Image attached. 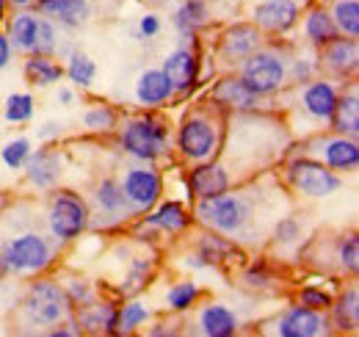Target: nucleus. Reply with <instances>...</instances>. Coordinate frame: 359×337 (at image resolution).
Returning <instances> with one entry per match:
<instances>
[{
	"label": "nucleus",
	"mask_w": 359,
	"mask_h": 337,
	"mask_svg": "<svg viewBox=\"0 0 359 337\" xmlns=\"http://www.w3.org/2000/svg\"><path fill=\"white\" fill-rule=\"evenodd\" d=\"M116 180H119V188H122L133 216H144L163 199V174L158 171V164L133 161L122 168V174Z\"/></svg>",
	"instance_id": "nucleus-13"
},
{
	"label": "nucleus",
	"mask_w": 359,
	"mask_h": 337,
	"mask_svg": "<svg viewBox=\"0 0 359 337\" xmlns=\"http://www.w3.org/2000/svg\"><path fill=\"white\" fill-rule=\"evenodd\" d=\"M320 75L318 70V50L315 47H307L302 42L299 47L290 44V64H287V81L290 86H299V84H307Z\"/></svg>",
	"instance_id": "nucleus-36"
},
{
	"label": "nucleus",
	"mask_w": 359,
	"mask_h": 337,
	"mask_svg": "<svg viewBox=\"0 0 359 337\" xmlns=\"http://www.w3.org/2000/svg\"><path fill=\"white\" fill-rule=\"evenodd\" d=\"M299 152L310 155L315 161H320L323 166H329L337 174H357L359 168V138L351 136H340L334 130H318L310 133L299 141Z\"/></svg>",
	"instance_id": "nucleus-11"
},
{
	"label": "nucleus",
	"mask_w": 359,
	"mask_h": 337,
	"mask_svg": "<svg viewBox=\"0 0 359 337\" xmlns=\"http://www.w3.org/2000/svg\"><path fill=\"white\" fill-rule=\"evenodd\" d=\"M226 136V114L210 105L208 100L199 105H191L180 125L175 127V155L180 164L194 166L205 161H216L222 155Z\"/></svg>",
	"instance_id": "nucleus-3"
},
{
	"label": "nucleus",
	"mask_w": 359,
	"mask_h": 337,
	"mask_svg": "<svg viewBox=\"0 0 359 337\" xmlns=\"http://www.w3.org/2000/svg\"><path fill=\"white\" fill-rule=\"evenodd\" d=\"M235 185L232 171L224 166V161H205V164H194L185 171V191H188V202L194 199H210L216 194H224L226 188Z\"/></svg>",
	"instance_id": "nucleus-21"
},
{
	"label": "nucleus",
	"mask_w": 359,
	"mask_h": 337,
	"mask_svg": "<svg viewBox=\"0 0 359 337\" xmlns=\"http://www.w3.org/2000/svg\"><path fill=\"white\" fill-rule=\"evenodd\" d=\"M213 22V8L208 0H177L172 8V28L180 42L196 44L199 34Z\"/></svg>",
	"instance_id": "nucleus-26"
},
{
	"label": "nucleus",
	"mask_w": 359,
	"mask_h": 337,
	"mask_svg": "<svg viewBox=\"0 0 359 337\" xmlns=\"http://www.w3.org/2000/svg\"><path fill=\"white\" fill-rule=\"evenodd\" d=\"M318 70H320V75H326V78H332V81H337V84L357 81L359 39L334 37L332 42L318 47Z\"/></svg>",
	"instance_id": "nucleus-18"
},
{
	"label": "nucleus",
	"mask_w": 359,
	"mask_h": 337,
	"mask_svg": "<svg viewBox=\"0 0 359 337\" xmlns=\"http://www.w3.org/2000/svg\"><path fill=\"white\" fill-rule=\"evenodd\" d=\"M329 130H334V133H340V136L359 138V86H357V81H348V84L340 86L337 105H334V114H332V125H329Z\"/></svg>",
	"instance_id": "nucleus-32"
},
{
	"label": "nucleus",
	"mask_w": 359,
	"mask_h": 337,
	"mask_svg": "<svg viewBox=\"0 0 359 337\" xmlns=\"http://www.w3.org/2000/svg\"><path fill=\"white\" fill-rule=\"evenodd\" d=\"M22 78L34 88H50V86L61 84L64 78V64L58 61V55H42V53H31L22 61Z\"/></svg>",
	"instance_id": "nucleus-33"
},
{
	"label": "nucleus",
	"mask_w": 359,
	"mask_h": 337,
	"mask_svg": "<svg viewBox=\"0 0 359 337\" xmlns=\"http://www.w3.org/2000/svg\"><path fill=\"white\" fill-rule=\"evenodd\" d=\"M334 271L340 277H357L359 271V235L351 232H340L334 241H332V260L326 265V271Z\"/></svg>",
	"instance_id": "nucleus-34"
},
{
	"label": "nucleus",
	"mask_w": 359,
	"mask_h": 337,
	"mask_svg": "<svg viewBox=\"0 0 359 337\" xmlns=\"http://www.w3.org/2000/svg\"><path fill=\"white\" fill-rule=\"evenodd\" d=\"M155 318L152 307L141 298V296H130V298H119V335H135L144 332V326Z\"/></svg>",
	"instance_id": "nucleus-35"
},
{
	"label": "nucleus",
	"mask_w": 359,
	"mask_h": 337,
	"mask_svg": "<svg viewBox=\"0 0 359 337\" xmlns=\"http://www.w3.org/2000/svg\"><path fill=\"white\" fill-rule=\"evenodd\" d=\"M340 86L337 81L326 78V75H318L307 84L299 86H287L279 97L290 114V133L299 125L310 127V133H318V130H329L332 125V114H334V105H337V94H340Z\"/></svg>",
	"instance_id": "nucleus-6"
},
{
	"label": "nucleus",
	"mask_w": 359,
	"mask_h": 337,
	"mask_svg": "<svg viewBox=\"0 0 359 337\" xmlns=\"http://www.w3.org/2000/svg\"><path fill=\"white\" fill-rule=\"evenodd\" d=\"M119 150L130 161H144V164H158L172 155L175 150V130L169 119L161 111H138L119 117V125L114 130Z\"/></svg>",
	"instance_id": "nucleus-5"
},
{
	"label": "nucleus",
	"mask_w": 359,
	"mask_h": 337,
	"mask_svg": "<svg viewBox=\"0 0 359 337\" xmlns=\"http://www.w3.org/2000/svg\"><path fill=\"white\" fill-rule=\"evenodd\" d=\"M194 252L205 260L208 268H222V265L235 263L238 257H243V246H238L232 238H226L222 232H213V230L202 227V235L196 238V249Z\"/></svg>",
	"instance_id": "nucleus-30"
},
{
	"label": "nucleus",
	"mask_w": 359,
	"mask_h": 337,
	"mask_svg": "<svg viewBox=\"0 0 359 337\" xmlns=\"http://www.w3.org/2000/svg\"><path fill=\"white\" fill-rule=\"evenodd\" d=\"M326 315H329L332 332H340V335H357L359 332V285L357 282L346 285L340 293L332 298Z\"/></svg>",
	"instance_id": "nucleus-29"
},
{
	"label": "nucleus",
	"mask_w": 359,
	"mask_h": 337,
	"mask_svg": "<svg viewBox=\"0 0 359 337\" xmlns=\"http://www.w3.org/2000/svg\"><path fill=\"white\" fill-rule=\"evenodd\" d=\"M61 246L39 230L34 211L25 205L0 216V279H34L47 274Z\"/></svg>",
	"instance_id": "nucleus-2"
},
{
	"label": "nucleus",
	"mask_w": 359,
	"mask_h": 337,
	"mask_svg": "<svg viewBox=\"0 0 359 337\" xmlns=\"http://www.w3.org/2000/svg\"><path fill=\"white\" fill-rule=\"evenodd\" d=\"M194 315V332L202 337H235L243 329V318L224 301H199Z\"/></svg>",
	"instance_id": "nucleus-22"
},
{
	"label": "nucleus",
	"mask_w": 359,
	"mask_h": 337,
	"mask_svg": "<svg viewBox=\"0 0 359 337\" xmlns=\"http://www.w3.org/2000/svg\"><path fill=\"white\" fill-rule=\"evenodd\" d=\"M89 208H91V230H102V232H111V230H125L135 216L119 188V180L116 177H102L94 188H91L89 197Z\"/></svg>",
	"instance_id": "nucleus-14"
},
{
	"label": "nucleus",
	"mask_w": 359,
	"mask_h": 337,
	"mask_svg": "<svg viewBox=\"0 0 359 337\" xmlns=\"http://www.w3.org/2000/svg\"><path fill=\"white\" fill-rule=\"evenodd\" d=\"M55 100H58V105H64V108H72V105L78 103V88H75V86H58V91H55Z\"/></svg>",
	"instance_id": "nucleus-53"
},
{
	"label": "nucleus",
	"mask_w": 359,
	"mask_h": 337,
	"mask_svg": "<svg viewBox=\"0 0 359 337\" xmlns=\"http://www.w3.org/2000/svg\"><path fill=\"white\" fill-rule=\"evenodd\" d=\"M6 17H8V3H6V0H0V25L6 22Z\"/></svg>",
	"instance_id": "nucleus-56"
},
{
	"label": "nucleus",
	"mask_w": 359,
	"mask_h": 337,
	"mask_svg": "<svg viewBox=\"0 0 359 337\" xmlns=\"http://www.w3.org/2000/svg\"><path fill=\"white\" fill-rule=\"evenodd\" d=\"M14 64V47L8 42L6 31H0V72H6Z\"/></svg>",
	"instance_id": "nucleus-52"
},
{
	"label": "nucleus",
	"mask_w": 359,
	"mask_h": 337,
	"mask_svg": "<svg viewBox=\"0 0 359 337\" xmlns=\"http://www.w3.org/2000/svg\"><path fill=\"white\" fill-rule=\"evenodd\" d=\"M235 3H255V0H235Z\"/></svg>",
	"instance_id": "nucleus-58"
},
{
	"label": "nucleus",
	"mask_w": 359,
	"mask_h": 337,
	"mask_svg": "<svg viewBox=\"0 0 359 337\" xmlns=\"http://www.w3.org/2000/svg\"><path fill=\"white\" fill-rule=\"evenodd\" d=\"M64 174H67V155L53 144H42L39 150H34L28 164L22 166V180L34 194H47L58 188Z\"/></svg>",
	"instance_id": "nucleus-16"
},
{
	"label": "nucleus",
	"mask_w": 359,
	"mask_h": 337,
	"mask_svg": "<svg viewBox=\"0 0 359 337\" xmlns=\"http://www.w3.org/2000/svg\"><path fill=\"white\" fill-rule=\"evenodd\" d=\"M302 17V0H255L252 22L263 37L285 39L296 31Z\"/></svg>",
	"instance_id": "nucleus-19"
},
{
	"label": "nucleus",
	"mask_w": 359,
	"mask_h": 337,
	"mask_svg": "<svg viewBox=\"0 0 359 337\" xmlns=\"http://www.w3.org/2000/svg\"><path fill=\"white\" fill-rule=\"evenodd\" d=\"M263 42H266V37L257 31V25L252 20H238V22H229L219 31L213 53H216V58L222 61V67L226 72H232L246 55H252Z\"/></svg>",
	"instance_id": "nucleus-15"
},
{
	"label": "nucleus",
	"mask_w": 359,
	"mask_h": 337,
	"mask_svg": "<svg viewBox=\"0 0 359 337\" xmlns=\"http://www.w3.org/2000/svg\"><path fill=\"white\" fill-rule=\"evenodd\" d=\"M182 324H180V318L175 315V318H166V321H149L147 326H144V332L149 337H177L182 329H180Z\"/></svg>",
	"instance_id": "nucleus-49"
},
{
	"label": "nucleus",
	"mask_w": 359,
	"mask_h": 337,
	"mask_svg": "<svg viewBox=\"0 0 359 337\" xmlns=\"http://www.w3.org/2000/svg\"><path fill=\"white\" fill-rule=\"evenodd\" d=\"M296 28L302 31V42L307 47H315V50L323 47L326 42H332L334 37H340L334 22H332V17H329V8L320 0L302 6V17H299Z\"/></svg>",
	"instance_id": "nucleus-27"
},
{
	"label": "nucleus",
	"mask_w": 359,
	"mask_h": 337,
	"mask_svg": "<svg viewBox=\"0 0 359 337\" xmlns=\"http://www.w3.org/2000/svg\"><path fill=\"white\" fill-rule=\"evenodd\" d=\"M144 3H149V6H175L177 0H144Z\"/></svg>",
	"instance_id": "nucleus-57"
},
{
	"label": "nucleus",
	"mask_w": 359,
	"mask_h": 337,
	"mask_svg": "<svg viewBox=\"0 0 359 337\" xmlns=\"http://www.w3.org/2000/svg\"><path fill=\"white\" fill-rule=\"evenodd\" d=\"M310 238V224L304 213H279L269 230V244L276 254H302Z\"/></svg>",
	"instance_id": "nucleus-24"
},
{
	"label": "nucleus",
	"mask_w": 359,
	"mask_h": 337,
	"mask_svg": "<svg viewBox=\"0 0 359 337\" xmlns=\"http://www.w3.org/2000/svg\"><path fill=\"white\" fill-rule=\"evenodd\" d=\"M31 152H34V141L28 136H14L6 144H0V164L8 171H22Z\"/></svg>",
	"instance_id": "nucleus-43"
},
{
	"label": "nucleus",
	"mask_w": 359,
	"mask_h": 337,
	"mask_svg": "<svg viewBox=\"0 0 359 337\" xmlns=\"http://www.w3.org/2000/svg\"><path fill=\"white\" fill-rule=\"evenodd\" d=\"M119 117L122 114L111 103H91L89 108L83 111V117H81V125L91 136H111L119 125Z\"/></svg>",
	"instance_id": "nucleus-40"
},
{
	"label": "nucleus",
	"mask_w": 359,
	"mask_h": 337,
	"mask_svg": "<svg viewBox=\"0 0 359 337\" xmlns=\"http://www.w3.org/2000/svg\"><path fill=\"white\" fill-rule=\"evenodd\" d=\"M39 34V11L36 8H14V14L6 22V37L20 55H31L36 47Z\"/></svg>",
	"instance_id": "nucleus-31"
},
{
	"label": "nucleus",
	"mask_w": 359,
	"mask_h": 337,
	"mask_svg": "<svg viewBox=\"0 0 359 337\" xmlns=\"http://www.w3.org/2000/svg\"><path fill=\"white\" fill-rule=\"evenodd\" d=\"M45 335L47 337H81V326H78L75 315H67V318L58 321L53 329H47Z\"/></svg>",
	"instance_id": "nucleus-51"
},
{
	"label": "nucleus",
	"mask_w": 359,
	"mask_h": 337,
	"mask_svg": "<svg viewBox=\"0 0 359 337\" xmlns=\"http://www.w3.org/2000/svg\"><path fill=\"white\" fill-rule=\"evenodd\" d=\"M191 227H194V213L185 202L161 199L155 208H149L144 216H135L130 221V238H135L138 244L155 246L161 238L182 235Z\"/></svg>",
	"instance_id": "nucleus-10"
},
{
	"label": "nucleus",
	"mask_w": 359,
	"mask_h": 337,
	"mask_svg": "<svg viewBox=\"0 0 359 337\" xmlns=\"http://www.w3.org/2000/svg\"><path fill=\"white\" fill-rule=\"evenodd\" d=\"M25 282L28 279H0V318L14 310V304H17V298L22 293Z\"/></svg>",
	"instance_id": "nucleus-48"
},
{
	"label": "nucleus",
	"mask_w": 359,
	"mask_h": 337,
	"mask_svg": "<svg viewBox=\"0 0 359 337\" xmlns=\"http://www.w3.org/2000/svg\"><path fill=\"white\" fill-rule=\"evenodd\" d=\"M155 268H158V260L155 254H133L128 263H125V271L119 277V285H116V298H130V296H141L155 279Z\"/></svg>",
	"instance_id": "nucleus-28"
},
{
	"label": "nucleus",
	"mask_w": 359,
	"mask_h": 337,
	"mask_svg": "<svg viewBox=\"0 0 359 337\" xmlns=\"http://www.w3.org/2000/svg\"><path fill=\"white\" fill-rule=\"evenodd\" d=\"M133 100L135 105H141L147 111H161L172 100H177V94H175V86L169 81V75L161 67H149V70L138 72V78H135Z\"/></svg>",
	"instance_id": "nucleus-25"
},
{
	"label": "nucleus",
	"mask_w": 359,
	"mask_h": 337,
	"mask_svg": "<svg viewBox=\"0 0 359 337\" xmlns=\"http://www.w3.org/2000/svg\"><path fill=\"white\" fill-rule=\"evenodd\" d=\"M8 8H34V0H6Z\"/></svg>",
	"instance_id": "nucleus-55"
},
{
	"label": "nucleus",
	"mask_w": 359,
	"mask_h": 337,
	"mask_svg": "<svg viewBox=\"0 0 359 337\" xmlns=\"http://www.w3.org/2000/svg\"><path fill=\"white\" fill-rule=\"evenodd\" d=\"M36 114V100L28 91H14L3 103V119L8 125H28Z\"/></svg>",
	"instance_id": "nucleus-42"
},
{
	"label": "nucleus",
	"mask_w": 359,
	"mask_h": 337,
	"mask_svg": "<svg viewBox=\"0 0 359 337\" xmlns=\"http://www.w3.org/2000/svg\"><path fill=\"white\" fill-rule=\"evenodd\" d=\"M161 31H163V20H161V14L147 11V14L138 17V22H135V28H133V37L138 39V42H155V39L161 37Z\"/></svg>",
	"instance_id": "nucleus-47"
},
{
	"label": "nucleus",
	"mask_w": 359,
	"mask_h": 337,
	"mask_svg": "<svg viewBox=\"0 0 359 337\" xmlns=\"http://www.w3.org/2000/svg\"><path fill=\"white\" fill-rule=\"evenodd\" d=\"M332 298H334V293H332V291H326L323 285H304V288L296 293V301H299V304L313 307V310H323V312L329 310Z\"/></svg>",
	"instance_id": "nucleus-46"
},
{
	"label": "nucleus",
	"mask_w": 359,
	"mask_h": 337,
	"mask_svg": "<svg viewBox=\"0 0 359 337\" xmlns=\"http://www.w3.org/2000/svg\"><path fill=\"white\" fill-rule=\"evenodd\" d=\"M202 298H205V288H202L199 282H194V279H180V282H175V285L166 291V310H169L172 315H185V312H191Z\"/></svg>",
	"instance_id": "nucleus-38"
},
{
	"label": "nucleus",
	"mask_w": 359,
	"mask_h": 337,
	"mask_svg": "<svg viewBox=\"0 0 359 337\" xmlns=\"http://www.w3.org/2000/svg\"><path fill=\"white\" fill-rule=\"evenodd\" d=\"M64 78L75 88L86 91L97 81V61L83 50H69L67 53V64H64Z\"/></svg>",
	"instance_id": "nucleus-37"
},
{
	"label": "nucleus",
	"mask_w": 359,
	"mask_h": 337,
	"mask_svg": "<svg viewBox=\"0 0 359 337\" xmlns=\"http://www.w3.org/2000/svg\"><path fill=\"white\" fill-rule=\"evenodd\" d=\"M81 335H119V298H94L91 304H83L72 310Z\"/></svg>",
	"instance_id": "nucleus-23"
},
{
	"label": "nucleus",
	"mask_w": 359,
	"mask_h": 337,
	"mask_svg": "<svg viewBox=\"0 0 359 337\" xmlns=\"http://www.w3.org/2000/svg\"><path fill=\"white\" fill-rule=\"evenodd\" d=\"M340 37L359 39V0H320Z\"/></svg>",
	"instance_id": "nucleus-39"
},
{
	"label": "nucleus",
	"mask_w": 359,
	"mask_h": 337,
	"mask_svg": "<svg viewBox=\"0 0 359 337\" xmlns=\"http://www.w3.org/2000/svg\"><path fill=\"white\" fill-rule=\"evenodd\" d=\"M61 44H64V31H61L50 17L39 14V34H36V47H34V53L58 55Z\"/></svg>",
	"instance_id": "nucleus-45"
},
{
	"label": "nucleus",
	"mask_w": 359,
	"mask_h": 337,
	"mask_svg": "<svg viewBox=\"0 0 359 337\" xmlns=\"http://www.w3.org/2000/svg\"><path fill=\"white\" fill-rule=\"evenodd\" d=\"M260 332L269 337H329L332 324L329 315L323 310L304 307L299 301H293L290 307H285L282 312H276L273 318L260 324Z\"/></svg>",
	"instance_id": "nucleus-12"
},
{
	"label": "nucleus",
	"mask_w": 359,
	"mask_h": 337,
	"mask_svg": "<svg viewBox=\"0 0 359 337\" xmlns=\"http://www.w3.org/2000/svg\"><path fill=\"white\" fill-rule=\"evenodd\" d=\"M58 282H61V288H64L67 301H69L72 310H78V307H83V304H91L94 298L102 296L100 288L91 282L89 277H83V274H61Z\"/></svg>",
	"instance_id": "nucleus-41"
},
{
	"label": "nucleus",
	"mask_w": 359,
	"mask_h": 337,
	"mask_svg": "<svg viewBox=\"0 0 359 337\" xmlns=\"http://www.w3.org/2000/svg\"><path fill=\"white\" fill-rule=\"evenodd\" d=\"M287 64H290V44L263 42L252 55H246L232 72L249 86L260 100H273L290 86Z\"/></svg>",
	"instance_id": "nucleus-7"
},
{
	"label": "nucleus",
	"mask_w": 359,
	"mask_h": 337,
	"mask_svg": "<svg viewBox=\"0 0 359 337\" xmlns=\"http://www.w3.org/2000/svg\"><path fill=\"white\" fill-rule=\"evenodd\" d=\"M45 230L47 235L64 249L81 241L91 230V208L89 199L78 194L75 188H53L47 191L45 205Z\"/></svg>",
	"instance_id": "nucleus-8"
},
{
	"label": "nucleus",
	"mask_w": 359,
	"mask_h": 337,
	"mask_svg": "<svg viewBox=\"0 0 359 337\" xmlns=\"http://www.w3.org/2000/svg\"><path fill=\"white\" fill-rule=\"evenodd\" d=\"M205 100L210 105H216L219 111H224L226 117H232V114H249V111H263L266 103H269V100H260L235 72H224L219 81H213Z\"/></svg>",
	"instance_id": "nucleus-17"
},
{
	"label": "nucleus",
	"mask_w": 359,
	"mask_h": 337,
	"mask_svg": "<svg viewBox=\"0 0 359 337\" xmlns=\"http://www.w3.org/2000/svg\"><path fill=\"white\" fill-rule=\"evenodd\" d=\"M279 183L304 197V199H329L334 194L343 191V174L332 171L329 166H323L320 161H315L304 152H290L285 161H282V168H279Z\"/></svg>",
	"instance_id": "nucleus-9"
},
{
	"label": "nucleus",
	"mask_w": 359,
	"mask_h": 337,
	"mask_svg": "<svg viewBox=\"0 0 359 337\" xmlns=\"http://www.w3.org/2000/svg\"><path fill=\"white\" fill-rule=\"evenodd\" d=\"M67 315H72L67 293L58 277H47V274L28 279L14 310L8 312L11 329L20 335H45L47 329H53Z\"/></svg>",
	"instance_id": "nucleus-4"
},
{
	"label": "nucleus",
	"mask_w": 359,
	"mask_h": 337,
	"mask_svg": "<svg viewBox=\"0 0 359 337\" xmlns=\"http://www.w3.org/2000/svg\"><path fill=\"white\" fill-rule=\"evenodd\" d=\"M241 282H243V288L257 291V293L271 291L273 282H276V274H273V268H271L269 257H257V260H252V263L243 268Z\"/></svg>",
	"instance_id": "nucleus-44"
},
{
	"label": "nucleus",
	"mask_w": 359,
	"mask_h": 337,
	"mask_svg": "<svg viewBox=\"0 0 359 337\" xmlns=\"http://www.w3.org/2000/svg\"><path fill=\"white\" fill-rule=\"evenodd\" d=\"M182 265H185V268H191V271H205V268H208V265H205V260H202L196 252L185 254V257H182Z\"/></svg>",
	"instance_id": "nucleus-54"
},
{
	"label": "nucleus",
	"mask_w": 359,
	"mask_h": 337,
	"mask_svg": "<svg viewBox=\"0 0 359 337\" xmlns=\"http://www.w3.org/2000/svg\"><path fill=\"white\" fill-rule=\"evenodd\" d=\"M34 136L39 144H55L64 136V122L61 119H45L39 127H34Z\"/></svg>",
	"instance_id": "nucleus-50"
},
{
	"label": "nucleus",
	"mask_w": 359,
	"mask_h": 337,
	"mask_svg": "<svg viewBox=\"0 0 359 337\" xmlns=\"http://www.w3.org/2000/svg\"><path fill=\"white\" fill-rule=\"evenodd\" d=\"M271 177H260L252 183H241L216 194L210 199H194V224L222 232L238 246H260L269 238V230L279 211V185L269 188Z\"/></svg>",
	"instance_id": "nucleus-1"
},
{
	"label": "nucleus",
	"mask_w": 359,
	"mask_h": 337,
	"mask_svg": "<svg viewBox=\"0 0 359 337\" xmlns=\"http://www.w3.org/2000/svg\"><path fill=\"white\" fill-rule=\"evenodd\" d=\"M161 70L169 75L177 97H191L196 91V86L202 84V55H199V47L182 42L172 53H166V58L161 61Z\"/></svg>",
	"instance_id": "nucleus-20"
}]
</instances>
